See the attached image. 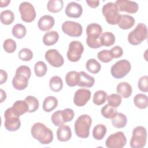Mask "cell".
<instances>
[{
	"label": "cell",
	"mask_w": 148,
	"mask_h": 148,
	"mask_svg": "<svg viewBox=\"0 0 148 148\" xmlns=\"http://www.w3.org/2000/svg\"><path fill=\"white\" fill-rule=\"evenodd\" d=\"M72 136V132L70 127L66 125L59 126L57 130V137L61 142L68 141Z\"/></svg>",
	"instance_id": "20"
},
{
	"label": "cell",
	"mask_w": 148,
	"mask_h": 148,
	"mask_svg": "<svg viewBox=\"0 0 148 148\" xmlns=\"http://www.w3.org/2000/svg\"><path fill=\"white\" fill-rule=\"evenodd\" d=\"M19 12L23 21L31 23L36 17V12L34 6L29 2H23L19 6Z\"/></svg>",
	"instance_id": "12"
},
{
	"label": "cell",
	"mask_w": 148,
	"mask_h": 148,
	"mask_svg": "<svg viewBox=\"0 0 148 148\" xmlns=\"http://www.w3.org/2000/svg\"><path fill=\"white\" fill-rule=\"evenodd\" d=\"M112 123L115 128H121L124 127L127 123V119L125 114L121 113L116 112L111 118Z\"/></svg>",
	"instance_id": "23"
},
{
	"label": "cell",
	"mask_w": 148,
	"mask_h": 148,
	"mask_svg": "<svg viewBox=\"0 0 148 148\" xmlns=\"http://www.w3.org/2000/svg\"><path fill=\"white\" fill-rule=\"evenodd\" d=\"M117 92L124 98L130 97L132 92L131 86L127 82H121L118 84L116 88Z\"/></svg>",
	"instance_id": "24"
},
{
	"label": "cell",
	"mask_w": 148,
	"mask_h": 148,
	"mask_svg": "<svg viewBox=\"0 0 148 148\" xmlns=\"http://www.w3.org/2000/svg\"><path fill=\"white\" fill-rule=\"evenodd\" d=\"M92 123V119L88 114H82L75 123V131L76 135L81 138H87Z\"/></svg>",
	"instance_id": "4"
},
{
	"label": "cell",
	"mask_w": 148,
	"mask_h": 148,
	"mask_svg": "<svg viewBox=\"0 0 148 148\" xmlns=\"http://www.w3.org/2000/svg\"><path fill=\"white\" fill-rule=\"evenodd\" d=\"M86 3L88 4L89 6L92 8H95L98 6L99 4V1L98 0L94 1V0H86Z\"/></svg>",
	"instance_id": "49"
},
{
	"label": "cell",
	"mask_w": 148,
	"mask_h": 148,
	"mask_svg": "<svg viewBox=\"0 0 148 148\" xmlns=\"http://www.w3.org/2000/svg\"><path fill=\"white\" fill-rule=\"evenodd\" d=\"M102 32V27L97 23L88 24L86 28V34L87 35L86 43L90 48L97 49L102 46L100 43L99 38Z\"/></svg>",
	"instance_id": "3"
},
{
	"label": "cell",
	"mask_w": 148,
	"mask_h": 148,
	"mask_svg": "<svg viewBox=\"0 0 148 148\" xmlns=\"http://www.w3.org/2000/svg\"><path fill=\"white\" fill-rule=\"evenodd\" d=\"M0 20L3 24L9 25L14 20V13L10 10H5L1 13Z\"/></svg>",
	"instance_id": "34"
},
{
	"label": "cell",
	"mask_w": 148,
	"mask_h": 148,
	"mask_svg": "<svg viewBox=\"0 0 148 148\" xmlns=\"http://www.w3.org/2000/svg\"><path fill=\"white\" fill-rule=\"evenodd\" d=\"M98 59L105 63L109 62L113 60V57L111 54V52L109 50H103L98 52L97 54Z\"/></svg>",
	"instance_id": "42"
},
{
	"label": "cell",
	"mask_w": 148,
	"mask_h": 148,
	"mask_svg": "<svg viewBox=\"0 0 148 148\" xmlns=\"http://www.w3.org/2000/svg\"><path fill=\"white\" fill-rule=\"evenodd\" d=\"M83 51L84 47L80 42L72 41L69 45L67 58L71 62H77L80 59Z\"/></svg>",
	"instance_id": "10"
},
{
	"label": "cell",
	"mask_w": 148,
	"mask_h": 148,
	"mask_svg": "<svg viewBox=\"0 0 148 148\" xmlns=\"http://www.w3.org/2000/svg\"><path fill=\"white\" fill-rule=\"evenodd\" d=\"M62 30L72 37H78L82 34V26L80 24L72 21H66L62 24Z\"/></svg>",
	"instance_id": "13"
},
{
	"label": "cell",
	"mask_w": 148,
	"mask_h": 148,
	"mask_svg": "<svg viewBox=\"0 0 148 148\" xmlns=\"http://www.w3.org/2000/svg\"><path fill=\"white\" fill-rule=\"evenodd\" d=\"M79 72L76 71H70L65 76V82L69 87H75L77 86Z\"/></svg>",
	"instance_id": "32"
},
{
	"label": "cell",
	"mask_w": 148,
	"mask_h": 148,
	"mask_svg": "<svg viewBox=\"0 0 148 148\" xmlns=\"http://www.w3.org/2000/svg\"><path fill=\"white\" fill-rule=\"evenodd\" d=\"M59 39V34L57 31H52L46 32L43 36V43L46 46L56 44Z\"/></svg>",
	"instance_id": "26"
},
{
	"label": "cell",
	"mask_w": 148,
	"mask_h": 148,
	"mask_svg": "<svg viewBox=\"0 0 148 148\" xmlns=\"http://www.w3.org/2000/svg\"><path fill=\"white\" fill-rule=\"evenodd\" d=\"M111 54L112 55V57L113 58H117L122 56L123 54V49L119 46H116L111 49L110 50Z\"/></svg>",
	"instance_id": "47"
},
{
	"label": "cell",
	"mask_w": 148,
	"mask_h": 148,
	"mask_svg": "<svg viewBox=\"0 0 148 148\" xmlns=\"http://www.w3.org/2000/svg\"><path fill=\"white\" fill-rule=\"evenodd\" d=\"M49 87L53 91L58 92L61 91L63 87V82L61 78L58 76H53L50 79Z\"/></svg>",
	"instance_id": "30"
},
{
	"label": "cell",
	"mask_w": 148,
	"mask_h": 148,
	"mask_svg": "<svg viewBox=\"0 0 148 148\" xmlns=\"http://www.w3.org/2000/svg\"><path fill=\"white\" fill-rule=\"evenodd\" d=\"M61 113L64 123L72 121L75 116V113L73 110L69 108H66L64 110H61Z\"/></svg>",
	"instance_id": "44"
},
{
	"label": "cell",
	"mask_w": 148,
	"mask_h": 148,
	"mask_svg": "<svg viewBox=\"0 0 148 148\" xmlns=\"http://www.w3.org/2000/svg\"><path fill=\"white\" fill-rule=\"evenodd\" d=\"M54 25V18L50 15H44L41 17L38 22V26L39 29L42 31L50 30Z\"/></svg>",
	"instance_id": "18"
},
{
	"label": "cell",
	"mask_w": 148,
	"mask_h": 148,
	"mask_svg": "<svg viewBox=\"0 0 148 148\" xmlns=\"http://www.w3.org/2000/svg\"><path fill=\"white\" fill-rule=\"evenodd\" d=\"M117 109L109 104L105 105L101 109V113L102 115L106 119H111L113 115L117 112Z\"/></svg>",
	"instance_id": "39"
},
{
	"label": "cell",
	"mask_w": 148,
	"mask_h": 148,
	"mask_svg": "<svg viewBox=\"0 0 148 148\" xmlns=\"http://www.w3.org/2000/svg\"><path fill=\"white\" fill-rule=\"evenodd\" d=\"M107 93L103 90L96 91L93 96V103L96 105H101L104 103L107 99Z\"/></svg>",
	"instance_id": "36"
},
{
	"label": "cell",
	"mask_w": 148,
	"mask_h": 148,
	"mask_svg": "<svg viewBox=\"0 0 148 148\" xmlns=\"http://www.w3.org/2000/svg\"><path fill=\"white\" fill-rule=\"evenodd\" d=\"M6 98V94L5 91H4L2 89H1V102H3L4 100Z\"/></svg>",
	"instance_id": "51"
},
{
	"label": "cell",
	"mask_w": 148,
	"mask_h": 148,
	"mask_svg": "<svg viewBox=\"0 0 148 148\" xmlns=\"http://www.w3.org/2000/svg\"><path fill=\"white\" fill-rule=\"evenodd\" d=\"M147 131L143 126H138L132 131L130 146L132 148H142L146 143Z\"/></svg>",
	"instance_id": "7"
},
{
	"label": "cell",
	"mask_w": 148,
	"mask_h": 148,
	"mask_svg": "<svg viewBox=\"0 0 148 148\" xmlns=\"http://www.w3.org/2000/svg\"><path fill=\"white\" fill-rule=\"evenodd\" d=\"M114 3L117 6L119 11L126 12L129 13H135L139 9L138 3L132 1L117 0Z\"/></svg>",
	"instance_id": "16"
},
{
	"label": "cell",
	"mask_w": 148,
	"mask_h": 148,
	"mask_svg": "<svg viewBox=\"0 0 148 148\" xmlns=\"http://www.w3.org/2000/svg\"><path fill=\"white\" fill-rule=\"evenodd\" d=\"M127 142L126 137L124 132H117L108 136L105 142V145L108 148H122Z\"/></svg>",
	"instance_id": "11"
},
{
	"label": "cell",
	"mask_w": 148,
	"mask_h": 148,
	"mask_svg": "<svg viewBox=\"0 0 148 148\" xmlns=\"http://www.w3.org/2000/svg\"><path fill=\"white\" fill-rule=\"evenodd\" d=\"M102 12L108 24L111 25L118 24L120 14L117 6L114 2H108L104 5Z\"/></svg>",
	"instance_id": "6"
},
{
	"label": "cell",
	"mask_w": 148,
	"mask_h": 148,
	"mask_svg": "<svg viewBox=\"0 0 148 148\" xmlns=\"http://www.w3.org/2000/svg\"><path fill=\"white\" fill-rule=\"evenodd\" d=\"M31 135L43 145L50 144L53 139V131L42 123H36L31 127Z\"/></svg>",
	"instance_id": "1"
},
{
	"label": "cell",
	"mask_w": 148,
	"mask_h": 148,
	"mask_svg": "<svg viewBox=\"0 0 148 148\" xmlns=\"http://www.w3.org/2000/svg\"><path fill=\"white\" fill-rule=\"evenodd\" d=\"M45 59L53 66L58 68L64 64V58L56 49H49L45 53Z\"/></svg>",
	"instance_id": "14"
},
{
	"label": "cell",
	"mask_w": 148,
	"mask_h": 148,
	"mask_svg": "<svg viewBox=\"0 0 148 148\" xmlns=\"http://www.w3.org/2000/svg\"><path fill=\"white\" fill-rule=\"evenodd\" d=\"M58 100L54 96H49L45 98L43 102V109L46 112H50L56 108Z\"/></svg>",
	"instance_id": "25"
},
{
	"label": "cell",
	"mask_w": 148,
	"mask_h": 148,
	"mask_svg": "<svg viewBox=\"0 0 148 148\" xmlns=\"http://www.w3.org/2000/svg\"><path fill=\"white\" fill-rule=\"evenodd\" d=\"M91 91L85 88L77 90L74 95L73 102L77 106H83L90 100Z\"/></svg>",
	"instance_id": "15"
},
{
	"label": "cell",
	"mask_w": 148,
	"mask_h": 148,
	"mask_svg": "<svg viewBox=\"0 0 148 148\" xmlns=\"http://www.w3.org/2000/svg\"><path fill=\"white\" fill-rule=\"evenodd\" d=\"M0 76H1L0 84H2L5 82H6V81L7 80L8 74L5 71H3V69H1L0 70Z\"/></svg>",
	"instance_id": "48"
},
{
	"label": "cell",
	"mask_w": 148,
	"mask_h": 148,
	"mask_svg": "<svg viewBox=\"0 0 148 148\" xmlns=\"http://www.w3.org/2000/svg\"><path fill=\"white\" fill-rule=\"evenodd\" d=\"M107 132L106 127L103 124L96 125L92 131V136L96 140H102Z\"/></svg>",
	"instance_id": "31"
},
{
	"label": "cell",
	"mask_w": 148,
	"mask_h": 148,
	"mask_svg": "<svg viewBox=\"0 0 148 148\" xmlns=\"http://www.w3.org/2000/svg\"><path fill=\"white\" fill-rule=\"evenodd\" d=\"M108 104L114 108H117L121 104V97L117 94H112L107 97Z\"/></svg>",
	"instance_id": "40"
},
{
	"label": "cell",
	"mask_w": 148,
	"mask_h": 148,
	"mask_svg": "<svg viewBox=\"0 0 148 148\" xmlns=\"http://www.w3.org/2000/svg\"><path fill=\"white\" fill-rule=\"evenodd\" d=\"M134 102L137 108L140 109H146L148 105L147 97L143 94H138L134 98Z\"/></svg>",
	"instance_id": "28"
},
{
	"label": "cell",
	"mask_w": 148,
	"mask_h": 148,
	"mask_svg": "<svg viewBox=\"0 0 148 148\" xmlns=\"http://www.w3.org/2000/svg\"><path fill=\"white\" fill-rule=\"evenodd\" d=\"M10 0H5V1L1 0L0 1V7L1 8L6 7L9 5V3H10Z\"/></svg>",
	"instance_id": "50"
},
{
	"label": "cell",
	"mask_w": 148,
	"mask_h": 148,
	"mask_svg": "<svg viewBox=\"0 0 148 148\" xmlns=\"http://www.w3.org/2000/svg\"><path fill=\"white\" fill-rule=\"evenodd\" d=\"M12 35L17 39L23 38L27 32L25 27L21 24H16L13 26L12 30Z\"/></svg>",
	"instance_id": "35"
},
{
	"label": "cell",
	"mask_w": 148,
	"mask_h": 148,
	"mask_svg": "<svg viewBox=\"0 0 148 148\" xmlns=\"http://www.w3.org/2000/svg\"><path fill=\"white\" fill-rule=\"evenodd\" d=\"M131 68V65L130 61L127 60H121L113 65L110 72L113 77L121 79L130 72Z\"/></svg>",
	"instance_id": "8"
},
{
	"label": "cell",
	"mask_w": 148,
	"mask_h": 148,
	"mask_svg": "<svg viewBox=\"0 0 148 148\" xmlns=\"http://www.w3.org/2000/svg\"><path fill=\"white\" fill-rule=\"evenodd\" d=\"M87 70L91 73H98L101 68V64L94 58H90L88 60L86 64Z\"/></svg>",
	"instance_id": "33"
},
{
	"label": "cell",
	"mask_w": 148,
	"mask_h": 148,
	"mask_svg": "<svg viewBox=\"0 0 148 148\" xmlns=\"http://www.w3.org/2000/svg\"><path fill=\"white\" fill-rule=\"evenodd\" d=\"M16 43L12 39H6L3 44V47L5 51L9 53H13L16 49Z\"/></svg>",
	"instance_id": "43"
},
{
	"label": "cell",
	"mask_w": 148,
	"mask_h": 148,
	"mask_svg": "<svg viewBox=\"0 0 148 148\" xmlns=\"http://www.w3.org/2000/svg\"><path fill=\"white\" fill-rule=\"evenodd\" d=\"M147 38V26L143 23H139L135 28L128 35V40L132 45H138Z\"/></svg>",
	"instance_id": "5"
},
{
	"label": "cell",
	"mask_w": 148,
	"mask_h": 148,
	"mask_svg": "<svg viewBox=\"0 0 148 148\" xmlns=\"http://www.w3.org/2000/svg\"><path fill=\"white\" fill-rule=\"evenodd\" d=\"M24 101L27 103L29 109L28 112L29 113H32L35 112L39 108V101L38 99L34 97V96H27Z\"/></svg>",
	"instance_id": "37"
},
{
	"label": "cell",
	"mask_w": 148,
	"mask_h": 148,
	"mask_svg": "<svg viewBox=\"0 0 148 148\" xmlns=\"http://www.w3.org/2000/svg\"><path fill=\"white\" fill-rule=\"evenodd\" d=\"M18 56L21 60L28 61L33 58V53L29 49L23 48L19 51Z\"/></svg>",
	"instance_id": "41"
},
{
	"label": "cell",
	"mask_w": 148,
	"mask_h": 148,
	"mask_svg": "<svg viewBox=\"0 0 148 148\" xmlns=\"http://www.w3.org/2000/svg\"><path fill=\"white\" fill-rule=\"evenodd\" d=\"M51 121L53 123V124L55 126H60L64 124V122L62 120V116H61V110H58L54 112L53 114L51 115Z\"/></svg>",
	"instance_id": "45"
},
{
	"label": "cell",
	"mask_w": 148,
	"mask_h": 148,
	"mask_svg": "<svg viewBox=\"0 0 148 148\" xmlns=\"http://www.w3.org/2000/svg\"><path fill=\"white\" fill-rule=\"evenodd\" d=\"M12 109L13 113L17 116H21L28 112V106L25 101H16L13 105Z\"/></svg>",
	"instance_id": "22"
},
{
	"label": "cell",
	"mask_w": 148,
	"mask_h": 148,
	"mask_svg": "<svg viewBox=\"0 0 148 148\" xmlns=\"http://www.w3.org/2000/svg\"><path fill=\"white\" fill-rule=\"evenodd\" d=\"M19 117L13 113L12 108L7 109L4 113V126L5 128L9 131H16L18 130L21 126Z\"/></svg>",
	"instance_id": "9"
},
{
	"label": "cell",
	"mask_w": 148,
	"mask_h": 148,
	"mask_svg": "<svg viewBox=\"0 0 148 148\" xmlns=\"http://www.w3.org/2000/svg\"><path fill=\"white\" fill-rule=\"evenodd\" d=\"M99 41L102 46L109 47L114 43L115 36L114 34L110 32H105L101 34Z\"/></svg>",
	"instance_id": "27"
},
{
	"label": "cell",
	"mask_w": 148,
	"mask_h": 148,
	"mask_svg": "<svg viewBox=\"0 0 148 148\" xmlns=\"http://www.w3.org/2000/svg\"><path fill=\"white\" fill-rule=\"evenodd\" d=\"M95 83L94 78L84 71L79 72L77 86L82 87H91Z\"/></svg>",
	"instance_id": "19"
},
{
	"label": "cell",
	"mask_w": 148,
	"mask_h": 148,
	"mask_svg": "<svg viewBox=\"0 0 148 148\" xmlns=\"http://www.w3.org/2000/svg\"><path fill=\"white\" fill-rule=\"evenodd\" d=\"M138 86L140 91L143 92L148 91V76L147 75L140 77L138 82Z\"/></svg>",
	"instance_id": "46"
},
{
	"label": "cell",
	"mask_w": 148,
	"mask_h": 148,
	"mask_svg": "<svg viewBox=\"0 0 148 148\" xmlns=\"http://www.w3.org/2000/svg\"><path fill=\"white\" fill-rule=\"evenodd\" d=\"M31 75L29 67L25 65L20 66L17 68L16 75L12 79V85L17 90H23L28 86V80Z\"/></svg>",
	"instance_id": "2"
},
{
	"label": "cell",
	"mask_w": 148,
	"mask_h": 148,
	"mask_svg": "<svg viewBox=\"0 0 148 148\" xmlns=\"http://www.w3.org/2000/svg\"><path fill=\"white\" fill-rule=\"evenodd\" d=\"M135 22V19L132 16L128 14H122L120 15L117 24L120 28L128 29L134 25Z\"/></svg>",
	"instance_id": "21"
},
{
	"label": "cell",
	"mask_w": 148,
	"mask_h": 148,
	"mask_svg": "<svg viewBox=\"0 0 148 148\" xmlns=\"http://www.w3.org/2000/svg\"><path fill=\"white\" fill-rule=\"evenodd\" d=\"M65 14L72 18H78L82 16L83 8L80 4L75 2L68 3L65 8Z\"/></svg>",
	"instance_id": "17"
},
{
	"label": "cell",
	"mask_w": 148,
	"mask_h": 148,
	"mask_svg": "<svg viewBox=\"0 0 148 148\" xmlns=\"http://www.w3.org/2000/svg\"><path fill=\"white\" fill-rule=\"evenodd\" d=\"M34 72L36 76L42 77L45 76L47 72V65L43 61H38L35 64Z\"/></svg>",
	"instance_id": "38"
},
{
	"label": "cell",
	"mask_w": 148,
	"mask_h": 148,
	"mask_svg": "<svg viewBox=\"0 0 148 148\" xmlns=\"http://www.w3.org/2000/svg\"><path fill=\"white\" fill-rule=\"evenodd\" d=\"M64 2L62 0H50L47 4V10L51 13H57L62 10Z\"/></svg>",
	"instance_id": "29"
}]
</instances>
